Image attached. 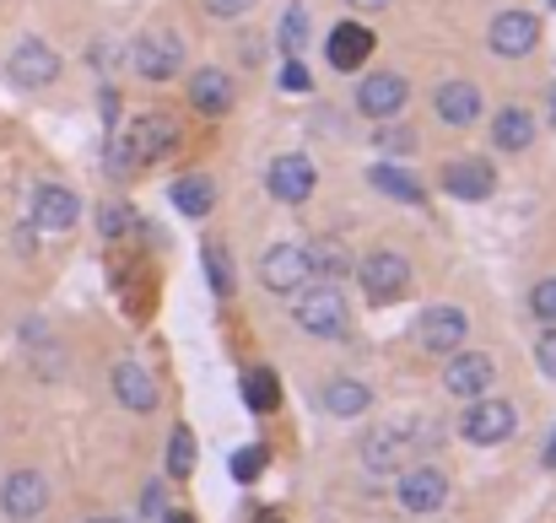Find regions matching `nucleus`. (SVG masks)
Returning a JSON list of instances; mask_svg holds the SVG:
<instances>
[{"label": "nucleus", "instance_id": "obj_41", "mask_svg": "<svg viewBox=\"0 0 556 523\" xmlns=\"http://www.w3.org/2000/svg\"><path fill=\"white\" fill-rule=\"evenodd\" d=\"M163 523H194V519H189V513H168V519H163Z\"/></svg>", "mask_w": 556, "mask_h": 523}, {"label": "nucleus", "instance_id": "obj_4", "mask_svg": "<svg viewBox=\"0 0 556 523\" xmlns=\"http://www.w3.org/2000/svg\"><path fill=\"white\" fill-rule=\"evenodd\" d=\"M448 502V475L432 470V464H416V470H400V508L405 513H438Z\"/></svg>", "mask_w": 556, "mask_h": 523}, {"label": "nucleus", "instance_id": "obj_14", "mask_svg": "<svg viewBox=\"0 0 556 523\" xmlns=\"http://www.w3.org/2000/svg\"><path fill=\"white\" fill-rule=\"evenodd\" d=\"M179 65H185V49H179L174 33H147V38L136 43V71H141L147 81H168Z\"/></svg>", "mask_w": 556, "mask_h": 523}, {"label": "nucleus", "instance_id": "obj_34", "mask_svg": "<svg viewBox=\"0 0 556 523\" xmlns=\"http://www.w3.org/2000/svg\"><path fill=\"white\" fill-rule=\"evenodd\" d=\"M378 146H383L389 157H405V152H416V136H410L405 125H389V130H378Z\"/></svg>", "mask_w": 556, "mask_h": 523}, {"label": "nucleus", "instance_id": "obj_40", "mask_svg": "<svg viewBox=\"0 0 556 523\" xmlns=\"http://www.w3.org/2000/svg\"><path fill=\"white\" fill-rule=\"evenodd\" d=\"M346 5H352V11H383L389 0H346Z\"/></svg>", "mask_w": 556, "mask_h": 523}, {"label": "nucleus", "instance_id": "obj_33", "mask_svg": "<svg viewBox=\"0 0 556 523\" xmlns=\"http://www.w3.org/2000/svg\"><path fill=\"white\" fill-rule=\"evenodd\" d=\"M530 308H535V319H541V324H556V276L552 281H541V286L530 292Z\"/></svg>", "mask_w": 556, "mask_h": 523}, {"label": "nucleus", "instance_id": "obj_8", "mask_svg": "<svg viewBox=\"0 0 556 523\" xmlns=\"http://www.w3.org/2000/svg\"><path fill=\"white\" fill-rule=\"evenodd\" d=\"M492 54H503V60H525L535 43H541V22L530 16V11H503V16H492Z\"/></svg>", "mask_w": 556, "mask_h": 523}, {"label": "nucleus", "instance_id": "obj_39", "mask_svg": "<svg viewBox=\"0 0 556 523\" xmlns=\"http://www.w3.org/2000/svg\"><path fill=\"white\" fill-rule=\"evenodd\" d=\"M541 464H546V470H556V426H552V437H546V454H541Z\"/></svg>", "mask_w": 556, "mask_h": 523}, {"label": "nucleus", "instance_id": "obj_36", "mask_svg": "<svg viewBox=\"0 0 556 523\" xmlns=\"http://www.w3.org/2000/svg\"><path fill=\"white\" fill-rule=\"evenodd\" d=\"M281 92H308V71H303V60L292 54V60H281Z\"/></svg>", "mask_w": 556, "mask_h": 523}, {"label": "nucleus", "instance_id": "obj_29", "mask_svg": "<svg viewBox=\"0 0 556 523\" xmlns=\"http://www.w3.org/2000/svg\"><path fill=\"white\" fill-rule=\"evenodd\" d=\"M189 470H194V437H189V426H174V443H168V475L185 481Z\"/></svg>", "mask_w": 556, "mask_h": 523}, {"label": "nucleus", "instance_id": "obj_13", "mask_svg": "<svg viewBox=\"0 0 556 523\" xmlns=\"http://www.w3.org/2000/svg\"><path fill=\"white\" fill-rule=\"evenodd\" d=\"M308 276H314V270H308V259H303L298 243H276V248L260 259V281H265L270 292H303Z\"/></svg>", "mask_w": 556, "mask_h": 523}, {"label": "nucleus", "instance_id": "obj_37", "mask_svg": "<svg viewBox=\"0 0 556 523\" xmlns=\"http://www.w3.org/2000/svg\"><path fill=\"white\" fill-rule=\"evenodd\" d=\"M535 367H541L546 378H556V324L541 335V346H535Z\"/></svg>", "mask_w": 556, "mask_h": 523}, {"label": "nucleus", "instance_id": "obj_6", "mask_svg": "<svg viewBox=\"0 0 556 523\" xmlns=\"http://www.w3.org/2000/svg\"><path fill=\"white\" fill-rule=\"evenodd\" d=\"M492 378H497V367H492V356H481V350H454L448 367H443V388L459 394V399H481V394L492 388Z\"/></svg>", "mask_w": 556, "mask_h": 523}, {"label": "nucleus", "instance_id": "obj_15", "mask_svg": "<svg viewBox=\"0 0 556 523\" xmlns=\"http://www.w3.org/2000/svg\"><path fill=\"white\" fill-rule=\"evenodd\" d=\"M76 216H81V200H76L71 189L43 183V189L33 194V221H38L43 232H71V227H76Z\"/></svg>", "mask_w": 556, "mask_h": 523}, {"label": "nucleus", "instance_id": "obj_26", "mask_svg": "<svg viewBox=\"0 0 556 523\" xmlns=\"http://www.w3.org/2000/svg\"><path fill=\"white\" fill-rule=\"evenodd\" d=\"M368 178H372V189H378V194H389V200H405V205H421V183L405 174V168H394V163H378Z\"/></svg>", "mask_w": 556, "mask_h": 523}, {"label": "nucleus", "instance_id": "obj_17", "mask_svg": "<svg viewBox=\"0 0 556 523\" xmlns=\"http://www.w3.org/2000/svg\"><path fill=\"white\" fill-rule=\"evenodd\" d=\"M232 98H238V87H232L227 71H211V65H205V71L189 76V109H194V114H227Z\"/></svg>", "mask_w": 556, "mask_h": 523}, {"label": "nucleus", "instance_id": "obj_27", "mask_svg": "<svg viewBox=\"0 0 556 523\" xmlns=\"http://www.w3.org/2000/svg\"><path fill=\"white\" fill-rule=\"evenodd\" d=\"M276 399H281V383H276V372L270 367H254V372H243V405L249 410H276Z\"/></svg>", "mask_w": 556, "mask_h": 523}, {"label": "nucleus", "instance_id": "obj_30", "mask_svg": "<svg viewBox=\"0 0 556 523\" xmlns=\"http://www.w3.org/2000/svg\"><path fill=\"white\" fill-rule=\"evenodd\" d=\"M265 464H270V454H265L260 443H254V448H238V454H232V481H238V486H249V481H260V475H265Z\"/></svg>", "mask_w": 556, "mask_h": 523}, {"label": "nucleus", "instance_id": "obj_32", "mask_svg": "<svg viewBox=\"0 0 556 523\" xmlns=\"http://www.w3.org/2000/svg\"><path fill=\"white\" fill-rule=\"evenodd\" d=\"M109 168H114V178H130V174H136V168H141L125 136H114V141H109Z\"/></svg>", "mask_w": 556, "mask_h": 523}, {"label": "nucleus", "instance_id": "obj_1", "mask_svg": "<svg viewBox=\"0 0 556 523\" xmlns=\"http://www.w3.org/2000/svg\"><path fill=\"white\" fill-rule=\"evenodd\" d=\"M292 319H298L308 335H319V341H336V335H346V303H341L336 281L298 292V308H292Z\"/></svg>", "mask_w": 556, "mask_h": 523}, {"label": "nucleus", "instance_id": "obj_7", "mask_svg": "<svg viewBox=\"0 0 556 523\" xmlns=\"http://www.w3.org/2000/svg\"><path fill=\"white\" fill-rule=\"evenodd\" d=\"M465 314L459 308H448V303H438V308H427L421 319H416V341H421V350H432V356H454L459 350V341H465Z\"/></svg>", "mask_w": 556, "mask_h": 523}, {"label": "nucleus", "instance_id": "obj_44", "mask_svg": "<svg viewBox=\"0 0 556 523\" xmlns=\"http://www.w3.org/2000/svg\"><path fill=\"white\" fill-rule=\"evenodd\" d=\"M546 5H552V11H556V0H546Z\"/></svg>", "mask_w": 556, "mask_h": 523}, {"label": "nucleus", "instance_id": "obj_9", "mask_svg": "<svg viewBox=\"0 0 556 523\" xmlns=\"http://www.w3.org/2000/svg\"><path fill=\"white\" fill-rule=\"evenodd\" d=\"M5 76H11L16 87H49V81L60 76V54H54L43 38H22L16 54H11V65H5Z\"/></svg>", "mask_w": 556, "mask_h": 523}, {"label": "nucleus", "instance_id": "obj_10", "mask_svg": "<svg viewBox=\"0 0 556 523\" xmlns=\"http://www.w3.org/2000/svg\"><path fill=\"white\" fill-rule=\"evenodd\" d=\"M130 152H136V163L147 168V163H163V157H174V146H179V125L174 119H163V114H141L136 125H130Z\"/></svg>", "mask_w": 556, "mask_h": 523}, {"label": "nucleus", "instance_id": "obj_45", "mask_svg": "<svg viewBox=\"0 0 556 523\" xmlns=\"http://www.w3.org/2000/svg\"><path fill=\"white\" fill-rule=\"evenodd\" d=\"M98 523H114V519H98Z\"/></svg>", "mask_w": 556, "mask_h": 523}, {"label": "nucleus", "instance_id": "obj_16", "mask_svg": "<svg viewBox=\"0 0 556 523\" xmlns=\"http://www.w3.org/2000/svg\"><path fill=\"white\" fill-rule=\"evenodd\" d=\"M363 464L378 470V475H400V470H410V437L394 432V426H383V432L363 437Z\"/></svg>", "mask_w": 556, "mask_h": 523}, {"label": "nucleus", "instance_id": "obj_42", "mask_svg": "<svg viewBox=\"0 0 556 523\" xmlns=\"http://www.w3.org/2000/svg\"><path fill=\"white\" fill-rule=\"evenodd\" d=\"M260 523H281V519H276V513H265V519H260Z\"/></svg>", "mask_w": 556, "mask_h": 523}, {"label": "nucleus", "instance_id": "obj_19", "mask_svg": "<svg viewBox=\"0 0 556 523\" xmlns=\"http://www.w3.org/2000/svg\"><path fill=\"white\" fill-rule=\"evenodd\" d=\"M368 54H372V33L363 27V22H341V27H330V49H325V60H330L336 71H357Z\"/></svg>", "mask_w": 556, "mask_h": 523}, {"label": "nucleus", "instance_id": "obj_25", "mask_svg": "<svg viewBox=\"0 0 556 523\" xmlns=\"http://www.w3.org/2000/svg\"><path fill=\"white\" fill-rule=\"evenodd\" d=\"M368 405H372V394H368V383H357V378H336L325 388V410L330 416H363Z\"/></svg>", "mask_w": 556, "mask_h": 523}, {"label": "nucleus", "instance_id": "obj_38", "mask_svg": "<svg viewBox=\"0 0 556 523\" xmlns=\"http://www.w3.org/2000/svg\"><path fill=\"white\" fill-rule=\"evenodd\" d=\"M249 5H254V0H205V11H211V16H222V22H232V16H243Z\"/></svg>", "mask_w": 556, "mask_h": 523}, {"label": "nucleus", "instance_id": "obj_22", "mask_svg": "<svg viewBox=\"0 0 556 523\" xmlns=\"http://www.w3.org/2000/svg\"><path fill=\"white\" fill-rule=\"evenodd\" d=\"M492 141H497L503 152H525V146L535 141V119H530L525 109H503V114L492 119Z\"/></svg>", "mask_w": 556, "mask_h": 523}, {"label": "nucleus", "instance_id": "obj_31", "mask_svg": "<svg viewBox=\"0 0 556 523\" xmlns=\"http://www.w3.org/2000/svg\"><path fill=\"white\" fill-rule=\"evenodd\" d=\"M205 270H211L216 297H227V292H232V259H227V248H222V243H205Z\"/></svg>", "mask_w": 556, "mask_h": 523}, {"label": "nucleus", "instance_id": "obj_20", "mask_svg": "<svg viewBox=\"0 0 556 523\" xmlns=\"http://www.w3.org/2000/svg\"><path fill=\"white\" fill-rule=\"evenodd\" d=\"M114 394H119V405H130V410H157V383H152V372L147 367H136V361H119L114 367Z\"/></svg>", "mask_w": 556, "mask_h": 523}, {"label": "nucleus", "instance_id": "obj_5", "mask_svg": "<svg viewBox=\"0 0 556 523\" xmlns=\"http://www.w3.org/2000/svg\"><path fill=\"white\" fill-rule=\"evenodd\" d=\"M0 508H5V519L33 523L43 508H49V481H43L38 470H16V475H5V486H0Z\"/></svg>", "mask_w": 556, "mask_h": 523}, {"label": "nucleus", "instance_id": "obj_18", "mask_svg": "<svg viewBox=\"0 0 556 523\" xmlns=\"http://www.w3.org/2000/svg\"><path fill=\"white\" fill-rule=\"evenodd\" d=\"M492 183H497V174H492V163H481V157H459V163L443 168V189H448L454 200H486Z\"/></svg>", "mask_w": 556, "mask_h": 523}, {"label": "nucleus", "instance_id": "obj_21", "mask_svg": "<svg viewBox=\"0 0 556 523\" xmlns=\"http://www.w3.org/2000/svg\"><path fill=\"white\" fill-rule=\"evenodd\" d=\"M476 114H481V92L470 87V81H443L438 87V119L443 125H476Z\"/></svg>", "mask_w": 556, "mask_h": 523}, {"label": "nucleus", "instance_id": "obj_2", "mask_svg": "<svg viewBox=\"0 0 556 523\" xmlns=\"http://www.w3.org/2000/svg\"><path fill=\"white\" fill-rule=\"evenodd\" d=\"M363 292H368V303H394V297H405V292H410V259L394 254V248L368 254V259H363Z\"/></svg>", "mask_w": 556, "mask_h": 523}, {"label": "nucleus", "instance_id": "obj_3", "mask_svg": "<svg viewBox=\"0 0 556 523\" xmlns=\"http://www.w3.org/2000/svg\"><path fill=\"white\" fill-rule=\"evenodd\" d=\"M514 426H519V410H514L508 399H486V394H481V399H470V410H465V437L481 443V448L508 443Z\"/></svg>", "mask_w": 556, "mask_h": 523}, {"label": "nucleus", "instance_id": "obj_43", "mask_svg": "<svg viewBox=\"0 0 556 523\" xmlns=\"http://www.w3.org/2000/svg\"><path fill=\"white\" fill-rule=\"evenodd\" d=\"M552 125H556V92H552Z\"/></svg>", "mask_w": 556, "mask_h": 523}, {"label": "nucleus", "instance_id": "obj_11", "mask_svg": "<svg viewBox=\"0 0 556 523\" xmlns=\"http://www.w3.org/2000/svg\"><path fill=\"white\" fill-rule=\"evenodd\" d=\"M405 98H410V87H405V76H394V71H372L368 81L357 87V109H363L368 119H394V114L405 109Z\"/></svg>", "mask_w": 556, "mask_h": 523}, {"label": "nucleus", "instance_id": "obj_28", "mask_svg": "<svg viewBox=\"0 0 556 523\" xmlns=\"http://www.w3.org/2000/svg\"><path fill=\"white\" fill-rule=\"evenodd\" d=\"M276 33H281V49H287V60H292V54L308 43V11H303V5H287Z\"/></svg>", "mask_w": 556, "mask_h": 523}, {"label": "nucleus", "instance_id": "obj_23", "mask_svg": "<svg viewBox=\"0 0 556 523\" xmlns=\"http://www.w3.org/2000/svg\"><path fill=\"white\" fill-rule=\"evenodd\" d=\"M303 259H308V270H319L325 281H341V276L352 270V254H346L341 238H319V243H308Z\"/></svg>", "mask_w": 556, "mask_h": 523}, {"label": "nucleus", "instance_id": "obj_12", "mask_svg": "<svg viewBox=\"0 0 556 523\" xmlns=\"http://www.w3.org/2000/svg\"><path fill=\"white\" fill-rule=\"evenodd\" d=\"M265 183H270V194L281 200V205H303L308 194H314V163L308 157H298V152H287V157H276L270 163V174H265Z\"/></svg>", "mask_w": 556, "mask_h": 523}, {"label": "nucleus", "instance_id": "obj_35", "mask_svg": "<svg viewBox=\"0 0 556 523\" xmlns=\"http://www.w3.org/2000/svg\"><path fill=\"white\" fill-rule=\"evenodd\" d=\"M136 227V211L130 205H103V238H125Z\"/></svg>", "mask_w": 556, "mask_h": 523}, {"label": "nucleus", "instance_id": "obj_24", "mask_svg": "<svg viewBox=\"0 0 556 523\" xmlns=\"http://www.w3.org/2000/svg\"><path fill=\"white\" fill-rule=\"evenodd\" d=\"M174 205L185 211L189 221H200V216H211V205H216V183L205 174H189L174 183Z\"/></svg>", "mask_w": 556, "mask_h": 523}]
</instances>
